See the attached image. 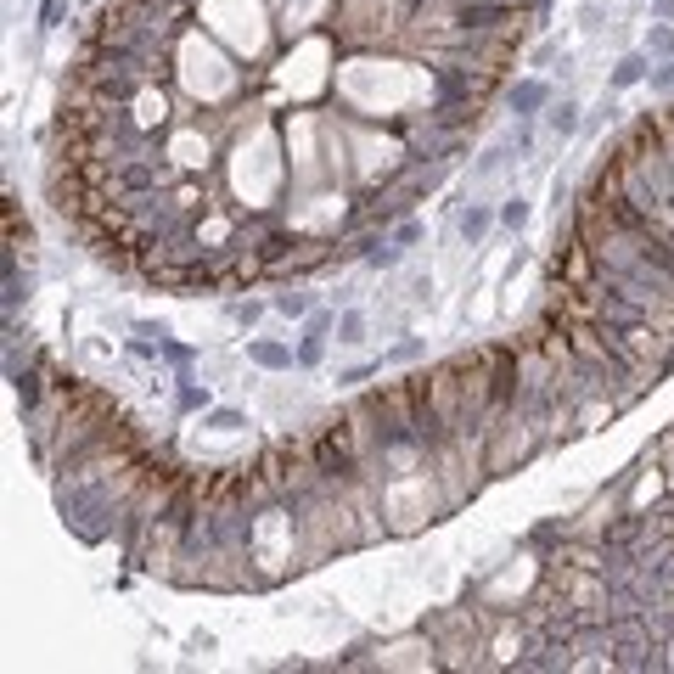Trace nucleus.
Here are the masks:
<instances>
[{"instance_id": "15", "label": "nucleus", "mask_w": 674, "mask_h": 674, "mask_svg": "<svg viewBox=\"0 0 674 674\" xmlns=\"http://www.w3.org/2000/svg\"><path fill=\"white\" fill-rule=\"evenodd\" d=\"M647 79H652V90H674V56H663V62H658V68H652Z\"/></svg>"}, {"instance_id": "2", "label": "nucleus", "mask_w": 674, "mask_h": 674, "mask_svg": "<svg viewBox=\"0 0 674 674\" xmlns=\"http://www.w3.org/2000/svg\"><path fill=\"white\" fill-rule=\"evenodd\" d=\"M247 360L259 366V371H293V348L287 343H270V337H247Z\"/></svg>"}, {"instance_id": "17", "label": "nucleus", "mask_w": 674, "mask_h": 674, "mask_svg": "<svg viewBox=\"0 0 674 674\" xmlns=\"http://www.w3.org/2000/svg\"><path fill=\"white\" fill-rule=\"evenodd\" d=\"M180 405H186V410H203L208 394H203V388H191V382H180Z\"/></svg>"}, {"instance_id": "3", "label": "nucleus", "mask_w": 674, "mask_h": 674, "mask_svg": "<svg viewBox=\"0 0 674 674\" xmlns=\"http://www.w3.org/2000/svg\"><path fill=\"white\" fill-rule=\"evenodd\" d=\"M495 219H500L495 208H484V203H472V208H461V214H456V231H461V242H472V247H478V242H484V236H489V225H495Z\"/></svg>"}, {"instance_id": "18", "label": "nucleus", "mask_w": 674, "mask_h": 674, "mask_svg": "<svg viewBox=\"0 0 674 674\" xmlns=\"http://www.w3.org/2000/svg\"><path fill=\"white\" fill-rule=\"evenodd\" d=\"M511 152H528L534 146V130H528V118H523V130H511V141H506Z\"/></svg>"}, {"instance_id": "19", "label": "nucleus", "mask_w": 674, "mask_h": 674, "mask_svg": "<svg viewBox=\"0 0 674 674\" xmlns=\"http://www.w3.org/2000/svg\"><path fill=\"white\" fill-rule=\"evenodd\" d=\"M652 17L658 23H674V0H652Z\"/></svg>"}, {"instance_id": "6", "label": "nucleus", "mask_w": 674, "mask_h": 674, "mask_svg": "<svg viewBox=\"0 0 674 674\" xmlns=\"http://www.w3.org/2000/svg\"><path fill=\"white\" fill-rule=\"evenodd\" d=\"M270 309L287 315V320H309V293H293V287H287V293L270 298Z\"/></svg>"}, {"instance_id": "10", "label": "nucleus", "mask_w": 674, "mask_h": 674, "mask_svg": "<svg viewBox=\"0 0 674 674\" xmlns=\"http://www.w3.org/2000/svg\"><path fill=\"white\" fill-rule=\"evenodd\" d=\"M366 337V315L360 309H343L337 315V343H360Z\"/></svg>"}, {"instance_id": "12", "label": "nucleus", "mask_w": 674, "mask_h": 674, "mask_svg": "<svg viewBox=\"0 0 674 674\" xmlns=\"http://www.w3.org/2000/svg\"><path fill=\"white\" fill-rule=\"evenodd\" d=\"M320 355H327V337H320V332H304V343H298V366H320Z\"/></svg>"}, {"instance_id": "13", "label": "nucleus", "mask_w": 674, "mask_h": 674, "mask_svg": "<svg viewBox=\"0 0 674 674\" xmlns=\"http://www.w3.org/2000/svg\"><path fill=\"white\" fill-rule=\"evenodd\" d=\"M377 371H382V355H377V360H366V366L337 371V382H343V388H360V382H366V377H377Z\"/></svg>"}, {"instance_id": "8", "label": "nucleus", "mask_w": 674, "mask_h": 674, "mask_svg": "<svg viewBox=\"0 0 674 674\" xmlns=\"http://www.w3.org/2000/svg\"><path fill=\"white\" fill-rule=\"evenodd\" d=\"M640 51H647V56H674V28L669 23H658V28H647V45H640Z\"/></svg>"}, {"instance_id": "1", "label": "nucleus", "mask_w": 674, "mask_h": 674, "mask_svg": "<svg viewBox=\"0 0 674 674\" xmlns=\"http://www.w3.org/2000/svg\"><path fill=\"white\" fill-rule=\"evenodd\" d=\"M506 107L518 113V118H534V113L551 107V85H545V79H518V85L506 90Z\"/></svg>"}, {"instance_id": "7", "label": "nucleus", "mask_w": 674, "mask_h": 674, "mask_svg": "<svg viewBox=\"0 0 674 674\" xmlns=\"http://www.w3.org/2000/svg\"><path fill=\"white\" fill-rule=\"evenodd\" d=\"M422 355H428V343H422V337H399L388 355H382V366H405V360H422Z\"/></svg>"}, {"instance_id": "4", "label": "nucleus", "mask_w": 674, "mask_h": 674, "mask_svg": "<svg viewBox=\"0 0 674 674\" xmlns=\"http://www.w3.org/2000/svg\"><path fill=\"white\" fill-rule=\"evenodd\" d=\"M647 74H652V56H647V51H624V56H619V68H613V79H607V85H613V90H629V85H640Z\"/></svg>"}, {"instance_id": "14", "label": "nucleus", "mask_w": 674, "mask_h": 674, "mask_svg": "<svg viewBox=\"0 0 674 674\" xmlns=\"http://www.w3.org/2000/svg\"><path fill=\"white\" fill-rule=\"evenodd\" d=\"M225 315H231V320H236V327H259V315H265V304H253V298H247V304H231V309H225Z\"/></svg>"}, {"instance_id": "16", "label": "nucleus", "mask_w": 674, "mask_h": 674, "mask_svg": "<svg viewBox=\"0 0 674 674\" xmlns=\"http://www.w3.org/2000/svg\"><path fill=\"white\" fill-rule=\"evenodd\" d=\"M394 242H399V247H416V242H422V225H416V219H399Z\"/></svg>"}, {"instance_id": "9", "label": "nucleus", "mask_w": 674, "mask_h": 674, "mask_svg": "<svg viewBox=\"0 0 674 674\" xmlns=\"http://www.w3.org/2000/svg\"><path fill=\"white\" fill-rule=\"evenodd\" d=\"M203 428H214V433H236V428H247V416H242V410H203Z\"/></svg>"}, {"instance_id": "5", "label": "nucleus", "mask_w": 674, "mask_h": 674, "mask_svg": "<svg viewBox=\"0 0 674 674\" xmlns=\"http://www.w3.org/2000/svg\"><path fill=\"white\" fill-rule=\"evenodd\" d=\"M545 130H551L557 141L579 136V102H573V96H568V102H551V107H545Z\"/></svg>"}, {"instance_id": "11", "label": "nucleus", "mask_w": 674, "mask_h": 674, "mask_svg": "<svg viewBox=\"0 0 674 674\" xmlns=\"http://www.w3.org/2000/svg\"><path fill=\"white\" fill-rule=\"evenodd\" d=\"M495 214H500V225H506V231H523V225H528V203H523V197H506Z\"/></svg>"}]
</instances>
